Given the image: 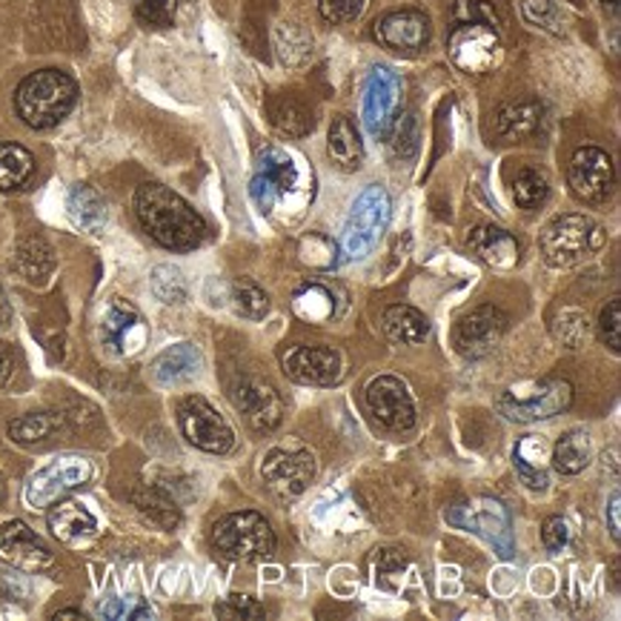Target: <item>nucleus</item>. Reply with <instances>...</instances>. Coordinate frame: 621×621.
Wrapping results in <instances>:
<instances>
[{"instance_id":"f257e3e1","label":"nucleus","mask_w":621,"mask_h":621,"mask_svg":"<svg viewBox=\"0 0 621 621\" xmlns=\"http://www.w3.org/2000/svg\"><path fill=\"white\" fill-rule=\"evenodd\" d=\"M135 215L146 236L166 250L189 252L204 243L207 224L178 193L164 184H143L135 193Z\"/></svg>"},{"instance_id":"f03ea898","label":"nucleus","mask_w":621,"mask_h":621,"mask_svg":"<svg viewBox=\"0 0 621 621\" xmlns=\"http://www.w3.org/2000/svg\"><path fill=\"white\" fill-rule=\"evenodd\" d=\"M78 100V86L66 72L41 69L21 80L14 92V109L32 129H52L64 121Z\"/></svg>"},{"instance_id":"7ed1b4c3","label":"nucleus","mask_w":621,"mask_h":621,"mask_svg":"<svg viewBox=\"0 0 621 621\" xmlns=\"http://www.w3.org/2000/svg\"><path fill=\"white\" fill-rule=\"evenodd\" d=\"M544 264L553 270H570L604 247V229L587 215H558L538 236Z\"/></svg>"},{"instance_id":"20e7f679","label":"nucleus","mask_w":621,"mask_h":621,"mask_svg":"<svg viewBox=\"0 0 621 621\" xmlns=\"http://www.w3.org/2000/svg\"><path fill=\"white\" fill-rule=\"evenodd\" d=\"M390 215H393V200H390V193L384 186L370 184L367 189H361V195L352 200L347 221H344V258L347 261H364L379 247L381 236L390 227Z\"/></svg>"},{"instance_id":"39448f33","label":"nucleus","mask_w":621,"mask_h":621,"mask_svg":"<svg viewBox=\"0 0 621 621\" xmlns=\"http://www.w3.org/2000/svg\"><path fill=\"white\" fill-rule=\"evenodd\" d=\"M213 544L229 562H264L275 553V533L255 510L227 513L213 524Z\"/></svg>"},{"instance_id":"423d86ee","label":"nucleus","mask_w":621,"mask_h":621,"mask_svg":"<svg viewBox=\"0 0 621 621\" xmlns=\"http://www.w3.org/2000/svg\"><path fill=\"white\" fill-rule=\"evenodd\" d=\"M92 476L95 467L89 458L61 456L29 476L26 487H23V501H26L32 510H46L52 508L57 499H64L66 493L84 487Z\"/></svg>"},{"instance_id":"0eeeda50","label":"nucleus","mask_w":621,"mask_h":621,"mask_svg":"<svg viewBox=\"0 0 621 621\" xmlns=\"http://www.w3.org/2000/svg\"><path fill=\"white\" fill-rule=\"evenodd\" d=\"M301 172L295 157L281 146H264L258 152L255 175L250 181V198L261 215H272L286 195L298 189Z\"/></svg>"},{"instance_id":"6e6552de","label":"nucleus","mask_w":621,"mask_h":621,"mask_svg":"<svg viewBox=\"0 0 621 621\" xmlns=\"http://www.w3.org/2000/svg\"><path fill=\"white\" fill-rule=\"evenodd\" d=\"M573 404V384L565 379L542 381L530 390V395H519L515 390H504L495 399V410H499L508 422L515 424H536L556 418L565 413Z\"/></svg>"},{"instance_id":"1a4fd4ad","label":"nucleus","mask_w":621,"mask_h":621,"mask_svg":"<svg viewBox=\"0 0 621 621\" xmlns=\"http://www.w3.org/2000/svg\"><path fill=\"white\" fill-rule=\"evenodd\" d=\"M178 427L193 447L224 456L236 447V433L218 410L200 395H186L178 404Z\"/></svg>"},{"instance_id":"9d476101","label":"nucleus","mask_w":621,"mask_h":621,"mask_svg":"<svg viewBox=\"0 0 621 621\" xmlns=\"http://www.w3.org/2000/svg\"><path fill=\"white\" fill-rule=\"evenodd\" d=\"M261 479L279 499H298L315 479L313 453L304 447H272L261 458Z\"/></svg>"},{"instance_id":"9b49d317","label":"nucleus","mask_w":621,"mask_h":621,"mask_svg":"<svg viewBox=\"0 0 621 621\" xmlns=\"http://www.w3.org/2000/svg\"><path fill=\"white\" fill-rule=\"evenodd\" d=\"M229 399L236 404L238 413L247 418L255 433H272L281 427L286 415L284 395L279 393V386L270 384L264 379H252V375H241L229 384Z\"/></svg>"},{"instance_id":"f8f14e48","label":"nucleus","mask_w":621,"mask_h":621,"mask_svg":"<svg viewBox=\"0 0 621 621\" xmlns=\"http://www.w3.org/2000/svg\"><path fill=\"white\" fill-rule=\"evenodd\" d=\"M510 318L504 309L493 307V304H481V307L470 309L467 315H461L453 333V344L456 350L465 358L476 361L484 358L495 350L501 344V338L508 336Z\"/></svg>"},{"instance_id":"ddd939ff","label":"nucleus","mask_w":621,"mask_h":621,"mask_svg":"<svg viewBox=\"0 0 621 621\" xmlns=\"http://www.w3.org/2000/svg\"><path fill=\"white\" fill-rule=\"evenodd\" d=\"M367 410L375 422L390 433H410L418 422L415 415V401L410 395L407 384L395 375H379L367 384Z\"/></svg>"},{"instance_id":"4468645a","label":"nucleus","mask_w":621,"mask_h":621,"mask_svg":"<svg viewBox=\"0 0 621 621\" xmlns=\"http://www.w3.org/2000/svg\"><path fill=\"white\" fill-rule=\"evenodd\" d=\"M401 103V80L390 66H372L361 95V121L372 138H386Z\"/></svg>"},{"instance_id":"2eb2a0df","label":"nucleus","mask_w":621,"mask_h":621,"mask_svg":"<svg viewBox=\"0 0 621 621\" xmlns=\"http://www.w3.org/2000/svg\"><path fill=\"white\" fill-rule=\"evenodd\" d=\"M98 336H100V347H103L109 356L129 358L143 350V344L150 338V329H146L143 315L138 313L129 301L112 298L109 301V307L103 309Z\"/></svg>"},{"instance_id":"dca6fc26","label":"nucleus","mask_w":621,"mask_h":621,"mask_svg":"<svg viewBox=\"0 0 621 621\" xmlns=\"http://www.w3.org/2000/svg\"><path fill=\"white\" fill-rule=\"evenodd\" d=\"M570 189L585 204H604L613 193V157L599 146H581L570 161Z\"/></svg>"},{"instance_id":"f3484780","label":"nucleus","mask_w":621,"mask_h":621,"mask_svg":"<svg viewBox=\"0 0 621 621\" xmlns=\"http://www.w3.org/2000/svg\"><path fill=\"white\" fill-rule=\"evenodd\" d=\"M286 379L304 386H329L341 379V356L329 347H307V344H295L286 347L281 356Z\"/></svg>"},{"instance_id":"a211bd4d","label":"nucleus","mask_w":621,"mask_h":621,"mask_svg":"<svg viewBox=\"0 0 621 621\" xmlns=\"http://www.w3.org/2000/svg\"><path fill=\"white\" fill-rule=\"evenodd\" d=\"M501 43L493 26L484 23H461L450 37V57L461 72H490L499 64Z\"/></svg>"},{"instance_id":"6ab92c4d","label":"nucleus","mask_w":621,"mask_h":621,"mask_svg":"<svg viewBox=\"0 0 621 621\" xmlns=\"http://www.w3.org/2000/svg\"><path fill=\"white\" fill-rule=\"evenodd\" d=\"M375 37L395 55H418L429 43V21L418 9H399L386 12L375 21Z\"/></svg>"},{"instance_id":"aec40b11","label":"nucleus","mask_w":621,"mask_h":621,"mask_svg":"<svg viewBox=\"0 0 621 621\" xmlns=\"http://www.w3.org/2000/svg\"><path fill=\"white\" fill-rule=\"evenodd\" d=\"M0 558L23 573L50 570L52 562H55L50 547H46V544L35 536V530L29 527L26 522H21V519L0 524Z\"/></svg>"},{"instance_id":"412c9836","label":"nucleus","mask_w":621,"mask_h":621,"mask_svg":"<svg viewBox=\"0 0 621 621\" xmlns=\"http://www.w3.org/2000/svg\"><path fill=\"white\" fill-rule=\"evenodd\" d=\"M467 247H470L476 255L484 261L487 266H493V270H510V266L519 264V241L510 236L508 229L493 227V224H481L470 232L467 238Z\"/></svg>"},{"instance_id":"4be33fe9","label":"nucleus","mask_w":621,"mask_h":621,"mask_svg":"<svg viewBox=\"0 0 621 621\" xmlns=\"http://www.w3.org/2000/svg\"><path fill=\"white\" fill-rule=\"evenodd\" d=\"M200 367H204V358H200L198 347L181 341L166 347V350L152 361L150 372L157 384L178 386L186 384V381H193L200 372Z\"/></svg>"},{"instance_id":"5701e85b","label":"nucleus","mask_w":621,"mask_h":621,"mask_svg":"<svg viewBox=\"0 0 621 621\" xmlns=\"http://www.w3.org/2000/svg\"><path fill=\"white\" fill-rule=\"evenodd\" d=\"M461 527H470L476 533H484L487 542L493 544L501 558L513 556V533H510V515L501 501H481V508L476 510L472 519H461Z\"/></svg>"},{"instance_id":"b1692460","label":"nucleus","mask_w":621,"mask_h":621,"mask_svg":"<svg viewBox=\"0 0 621 621\" xmlns=\"http://www.w3.org/2000/svg\"><path fill=\"white\" fill-rule=\"evenodd\" d=\"M327 155L333 157V164L344 172H356L364 164V143H361L356 123H352L347 115L336 118L333 127H329Z\"/></svg>"},{"instance_id":"393cba45","label":"nucleus","mask_w":621,"mask_h":621,"mask_svg":"<svg viewBox=\"0 0 621 621\" xmlns=\"http://www.w3.org/2000/svg\"><path fill=\"white\" fill-rule=\"evenodd\" d=\"M66 213H69L72 224L84 232H100L107 227V200L103 195L89 184H75L69 189V198H66Z\"/></svg>"},{"instance_id":"a878e982","label":"nucleus","mask_w":621,"mask_h":621,"mask_svg":"<svg viewBox=\"0 0 621 621\" xmlns=\"http://www.w3.org/2000/svg\"><path fill=\"white\" fill-rule=\"evenodd\" d=\"M46 524H50L52 536L64 544H72V542H78V538L92 536L95 530H98L95 515L89 513L80 501H61L57 508H52Z\"/></svg>"},{"instance_id":"bb28decb","label":"nucleus","mask_w":621,"mask_h":621,"mask_svg":"<svg viewBox=\"0 0 621 621\" xmlns=\"http://www.w3.org/2000/svg\"><path fill=\"white\" fill-rule=\"evenodd\" d=\"M381 327H384L386 338L395 344H422L429 336V322L422 309L407 307V304H393L381 315Z\"/></svg>"},{"instance_id":"cd10ccee","label":"nucleus","mask_w":621,"mask_h":621,"mask_svg":"<svg viewBox=\"0 0 621 621\" xmlns=\"http://www.w3.org/2000/svg\"><path fill=\"white\" fill-rule=\"evenodd\" d=\"M12 264L18 270V275H23L32 284H43L52 275V270H55V252H52V247L43 238L29 236L14 247Z\"/></svg>"},{"instance_id":"c85d7f7f","label":"nucleus","mask_w":621,"mask_h":621,"mask_svg":"<svg viewBox=\"0 0 621 621\" xmlns=\"http://www.w3.org/2000/svg\"><path fill=\"white\" fill-rule=\"evenodd\" d=\"M593 458V444H590V436L581 433V429H570L565 436L558 438L553 444L551 450V461L562 476H579Z\"/></svg>"},{"instance_id":"c756f323","label":"nucleus","mask_w":621,"mask_h":621,"mask_svg":"<svg viewBox=\"0 0 621 621\" xmlns=\"http://www.w3.org/2000/svg\"><path fill=\"white\" fill-rule=\"evenodd\" d=\"M35 178V157L18 143H0V193H14Z\"/></svg>"},{"instance_id":"7c9ffc66","label":"nucleus","mask_w":621,"mask_h":621,"mask_svg":"<svg viewBox=\"0 0 621 621\" xmlns=\"http://www.w3.org/2000/svg\"><path fill=\"white\" fill-rule=\"evenodd\" d=\"M266 109H270L272 127L279 129L281 135L304 138L313 132V127H315L313 112H309L304 103H298L295 98H290V95H279V98H272Z\"/></svg>"},{"instance_id":"2f4dec72","label":"nucleus","mask_w":621,"mask_h":621,"mask_svg":"<svg viewBox=\"0 0 621 621\" xmlns=\"http://www.w3.org/2000/svg\"><path fill=\"white\" fill-rule=\"evenodd\" d=\"M61 427H64V418L57 413H29L9 422V438L21 447H37L50 442Z\"/></svg>"},{"instance_id":"473e14b6","label":"nucleus","mask_w":621,"mask_h":621,"mask_svg":"<svg viewBox=\"0 0 621 621\" xmlns=\"http://www.w3.org/2000/svg\"><path fill=\"white\" fill-rule=\"evenodd\" d=\"M542 112L544 109L538 103H510V107L499 109L495 115V135L499 138H527L533 135L542 123Z\"/></svg>"},{"instance_id":"72a5a7b5","label":"nucleus","mask_w":621,"mask_h":621,"mask_svg":"<svg viewBox=\"0 0 621 621\" xmlns=\"http://www.w3.org/2000/svg\"><path fill=\"white\" fill-rule=\"evenodd\" d=\"M275 50H279L284 66L307 64L309 55H313V35L307 29H301L298 23H281V26H275Z\"/></svg>"},{"instance_id":"f704fd0d","label":"nucleus","mask_w":621,"mask_h":621,"mask_svg":"<svg viewBox=\"0 0 621 621\" xmlns=\"http://www.w3.org/2000/svg\"><path fill=\"white\" fill-rule=\"evenodd\" d=\"M333 293H329L327 286L322 284H307L301 286L298 293L293 298V307L295 313L309 324H324L329 322L333 315H336V304H333Z\"/></svg>"},{"instance_id":"c9c22d12","label":"nucleus","mask_w":621,"mask_h":621,"mask_svg":"<svg viewBox=\"0 0 621 621\" xmlns=\"http://www.w3.org/2000/svg\"><path fill=\"white\" fill-rule=\"evenodd\" d=\"M229 295H232V307L241 318H250V322H264L270 315V295L250 279H238L229 286Z\"/></svg>"},{"instance_id":"e433bc0d","label":"nucleus","mask_w":621,"mask_h":621,"mask_svg":"<svg viewBox=\"0 0 621 621\" xmlns=\"http://www.w3.org/2000/svg\"><path fill=\"white\" fill-rule=\"evenodd\" d=\"M386 143H390L393 155L401 157V161L415 157V152L422 146V123H418L415 112L395 115L393 127L386 132Z\"/></svg>"},{"instance_id":"4c0bfd02","label":"nucleus","mask_w":621,"mask_h":621,"mask_svg":"<svg viewBox=\"0 0 621 621\" xmlns=\"http://www.w3.org/2000/svg\"><path fill=\"white\" fill-rule=\"evenodd\" d=\"M513 198L522 209H538L544 200L551 198V184L547 175L538 170H519L513 178Z\"/></svg>"},{"instance_id":"58836bf2","label":"nucleus","mask_w":621,"mask_h":621,"mask_svg":"<svg viewBox=\"0 0 621 621\" xmlns=\"http://www.w3.org/2000/svg\"><path fill=\"white\" fill-rule=\"evenodd\" d=\"M152 295L164 304H184L186 295H189V286H186L184 272L172 264H161L152 270L150 275Z\"/></svg>"},{"instance_id":"ea45409f","label":"nucleus","mask_w":621,"mask_h":621,"mask_svg":"<svg viewBox=\"0 0 621 621\" xmlns=\"http://www.w3.org/2000/svg\"><path fill=\"white\" fill-rule=\"evenodd\" d=\"M524 18L551 35H562L567 29V14L558 7V0H524Z\"/></svg>"},{"instance_id":"a19ab883","label":"nucleus","mask_w":621,"mask_h":621,"mask_svg":"<svg viewBox=\"0 0 621 621\" xmlns=\"http://www.w3.org/2000/svg\"><path fill=\"white\" fill-rule=\"evenodd\" d=\"M135 504L138 510H143V513L150 515L155 524H161V527H175L181 519L175 501L166 493H161V490H143V493L135 495Z\"/></svg>"},{"instance_id":"79ce46f5","label":"nucleus","mask_w":621,"mask_h":621,"mask_svg":"<svg viewBox=\"0 0 621 621\" xmlns=\"http://www.w3.org/2000/svg\"><path fill=\"white\" fill-rule=\"evenodd\" d=\"M215 615L218 619H243V621H255V619H264L266 610L258 604L255 599L250 596H241V593H232L229 599H224L221 604H215Z\"/></svg>"},{"instance_id":"37998d69","label":"nucleus","mask_w":621,"mask_h":621,"mask_svg":"<svg viewBox=\"0 0 621 621\" xmlns=\"http://www.w3.org/2000/svg\"><path fill=\"white\" fill-rule=\"evenodd\" d=\"M98 615H103V619H152V608H146L141 599H107L100 601L98 608Z\"/></svg>"},{"instance_id":"c03bdc74","label":"nucleus","mask_w":621,"mask_h":621,"mask_svg":"<svg viewBox=\"0 0 621 621\" xmlns=\"http://www.w3.org/2000/svg\"><path fill=\"white\" fill-rule=\"evenodd\" d=\"M599 333L601 341L608 344L610 350L619 356L621 352V298H613L599 315Z\"/></svg>"},{"instance_id":"a18cd8bd","label":"nucleus","mask_w":621,"mask_h":621,"mask_svg":"<svg viewBox=\"0 0 621 621\" xmlns=\"http://www.w3.org/2000/svg\"><path fill=\"white\" fill-rule=\"evenodd\" d=\"M367 0H318L324 21L329 23H352L361 18Z\"/></svg>"},{"instance_id":"49530a36","label":"nucleus","mask_w":621,"mask_h":621,"mask_svg":"<svg viewBox=\"0 0 621 621\" xmlns=\"http://www.w3.org/2000/svg\"><path fill=\"white\" fill-rule=\"evenodd\" d=\"M542 542H544V551L558 556V553L565 551L567 542H570V527H567L565 519H558V515H551L542 527Z\"/></svg>"},{"instance_id":"de8ad7c7","label":"nucleus","mask_w":621,"mask_h":621,"mask_svg":"<svg viewBox=\"0 0 621 621\" xmlns=\"http://www.w3.org/2000/svg\"><path fill=\"white\" fill-rule=\"evenodd\" d=\"M407 567V558L401 556L399 551H381L379 558H375V581L384 587L386 579H393V576H401Z\"/></svg>"},{"instance_id":"09e8293b","label":"nucleus","mask_w":621,"mask_h":621,"mask_svg":"<svg viewBox=\"0 0 621 621\" xmlns=\"http://www.w3.org/2000/svg\"><path fill=\"white\" fill-rule=\"evenodd\" d=\"M135 7L138 14H141L146 23H152V26H166L172 18L170 0H135Z\"/></svg>"},{"instance_id":"8fccbe9b","label":"nucleus","mask_w":621,"mask_h":621,"mask_svg":"<svg viewBox=\"0 0 621 621\" xmlns=\"http://www.w3.org/2000/svg\"><path fill=\"white\" fill-rule=\"evenodd\" d=\"M458 12H461L465 23H484V26L495 23V12L487 0H461Z\"/></svg>"},{"instance_id":"3c124183","label":"nucleus","mask_w":621,"mask_h":621,"mask_svg":"<svg viewBox=\"0 0 621 621\" xmlns=\"http://www.w3.org/2000/svg\"><path fill=\"white\" fill-rule=\"evenodd\" d=\"M619 508H621V493L619 490H613L610 493V508H608V519H610V536L619 542L621 536V524H619Z\"/></svg>"},{"instance_id":"603ef678","label":"nucleus","mask_w":621,"mask_h":621,"mask_svg":"<svg viewBox=\"0 0 621 621\" xmlns=\"http://www.w3.org/2000/svg\"><path fill=\"white\" fill-rule=\"evenodd\" d=\"M12 372H14V361H12V352L0 344V386H7L12 381Z\"/></svg>"},{"instance_id":"864d4df0","label":"nucleus","mask_w":621,"mask_h":621,"mask_svg":"<svg viewBox=\"0 0 621 621\" xmlns=\"http://www.w3.org/2000/svg\"><path fill=\"white\" fill-rule=\"evenodd\" d=\"M55 619H84V613L80 610H57L55 613Z\"/></svg>"},{"instance_id":"5fc2aeb1","label":"nucleus","mask_w":621,"mask_h":621,"mask_svg":"<svg viewBox=\"0 0 621 621\" xmlns=\"http://www.w3.org/2000/svg\"><path fill=\"white\" fill-rule=\"evenodd\" d=\"M7 499V484H3V479H0V501Z\"/></svg>"},{"instance_id":"6e6d98bb","label":"nucleus","mask_w":621,"mask_h":621,"mask_svg":"<svg viewBox=\"0 0 621 621\" xmlns=\"http://www.w3.org/2000/svg\"><path fill=\"white\" fill-rule=\"evenodd\" d=\"M601 3H610V7H613V12L619 9V0H601Z\"/></svg>"}]
</instances>
